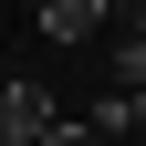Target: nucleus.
<instances>
[{
	"mask_svg": "<svg viewBox=\"0 0 146 146\" xmlns=\"http://www.w3.org/2000/svg\"><path fill=\"white\" fill-rule=\"evenodd\" d=\"M104 31V0H42V42H94Z\"/></svg>",
	"mask_w": 146,
	"mask_h": 146,
	"instance_id": "1",
	"label": "nucleus"
},
{
	"mask_svg": "<svg viewBox=\"0 0 146 146\" xmlns=\"http://www.w3.org/2000/svg\"><path fill=\"white\" fill-rule=\"evenodd\" d=\"M94 136H136V146H146V84H125V94H104Z\"/></svg>",
	"mask_w": 146,
	"mask_h": 146,
	"instance_id": "2",
	"label": "nucleus"
},
{
	"mask_svg": "<svg viewBox=\"0 0 146 146\" xmlns=\"http://www.w3.org/2000/svg\"><path fill=\"white\" fill-rule=\"evenodd\" d=\"M125 84H146V42H125V31H115V94H125Z\"/></svg>",
	"mask_w": 146,
	"mask_h": 146,
	"instance_id": "3",
	"label": "nucleus"
},
{
	"mask_svg": "<svg viewBox=\"0 0 146 146\" xmlns=\"http://www.w3.org/2000/svg\"><path fill=\"white\" fill-rule=\"evenodd\" d=\"M104 21H115L125 42H146V0H104Z\"/></svg>",
	"mask_w": 146,
	"mask_h": 146,
	"instance_id": "4",
	"label": "nucleus"
},
{
	"mask_svg": "<svg viewBox=\"0 0 146 146\" xmlns=\"http://www.w3.org/2000/svg\"><path fill=\"white\" fill-rule=\"evenodd\" d=\"M42 146H115V136H94V125H73V115H63V125H52Z\"/></svg>",
	"mask_w": 146,
	"mask_h": 146,
	"instance_id": "5",
	"label": "nucleus"
}]
</instances>
